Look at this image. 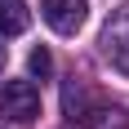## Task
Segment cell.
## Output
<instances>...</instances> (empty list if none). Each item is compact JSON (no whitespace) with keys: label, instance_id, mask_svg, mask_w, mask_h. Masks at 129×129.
I'll return each instance as SVG.
<instances>
[{"label":"cell","instance_id":"6da1fadb","mask_svg":"<svg viewBox=\"0 0 129 129\" xmlns=\"http://www.w3.org/2000/svg\"><path fill=\"white\" fill-rule=\"evenodd\" d=\"M0 116L18 120V125L36 120L40 116V89L31 80H5V85H0Z\"/></svg>","mask_w":129,"mask_h":129},{"label":"cell","instance_id":"7a4b0ae2","mask_svg":"<svg viewBox=\"0 0 129 129\" xmlns=\"http://www.w3.org/2000/svg\"><path fill=\"white\" fill-rule=\"evenodd\" d=\"M103 53L120 76H129V5H120L103 27Z\"/></svg>","mask_w":129,"mask_h":129},{"label":"cell","instance_id":"3957f363","mask_svg":"<svg viewBox=\"0 0 129 129\" xmlns=\"http://www.w3.org/2000/svg\"><path fill=\"white\" fill-rule=\"evenodd\" d=\"M40 13L58 36H76L85 27V18H89V5L85 0H40Z\"/></svg>","mask_w":129,"mask_h":129},{"label":"cell","instance_id":"277c9868","mask_svg":"<svg viewBox=\"0 0 129 129\" xmlns=\"http://www.w3.org/2000/svg\"><path fill=\"white\" fill-rule=\"evenodd\" d=\"M31 27V9L27 0H0V36H18Z\"/></svg>","mask_w":129,"mask_h":129},{"label":"cell","instance_id":"5b68a950","mask_svg":"<svg viewBox=\"0 0 129 129\" xmlns=\"http://www.w3.org/2000/svg\"><path fill=\"white\" fill-rule=\"evenodd\" d=\"M76 120H85L93 129H129L125 111H116V107H89V111H76Z\"/></svg>","mask_w":129,"mask_h":129},{"label":"cell","instance_id":"8992f818","mask_svg":"<svg viewBox=\"0 0 129 129\" xmlns=\"http://www.w3.org/2000/svg\"><path fill=\"white\" fill-rule=\"evenodd\" d=\"M27 71H31V76H49L53 71V58H49V49H31V58H27Z\"/></svg>","mask_w":129,"mask_h":129},{"label":"cell","instance_id":"52a82bcc","mask_svg":"<svg viewBox=\"0 0 129 129\" xmlns=\"http://www.w3.org/2000/svg\"><path fill=\"white\" fill-rule=\"evenodd\" d=\"M5 58H9V45H5V36H0V67H5Z\"/></svg>","mask_w":129,"mask_h":129}]
</instances>
